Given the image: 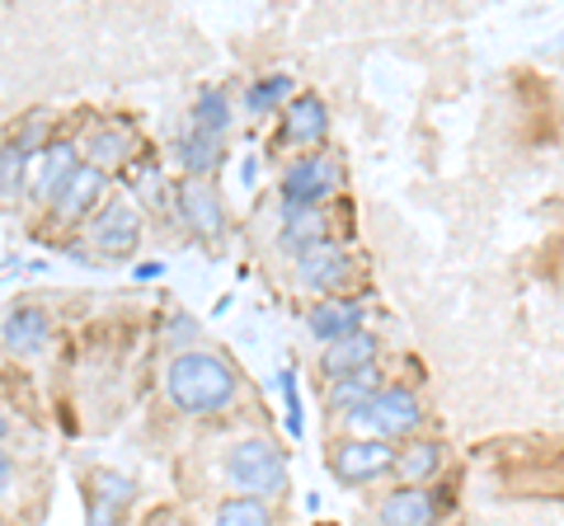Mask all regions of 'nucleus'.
I'll list each match as a JSON object with an SVG mask.
<instances>
[{"mask_svg":"<svg viewBox=\"0 0 564 526\" xmlns=\"http://www.w3.org/2000/svg\"><path fill=\"white\" fill-rule=\"evenodd\" d=\"M109 193V174L95 169V165H80L76 179L66 184V193L57 198V207H52V217H57L62 226H76V221H90L99 212V198Z\"/></svg>","mask_w":564,"mask_h":526,"instance_id":"12","label":"nucleus"},{"mask_svg":"<svg viewBox=\"0 0 564 526\" xmlns=\"http://www.w3.org/2000/svg\"><path fill=\"white\" fill-rule=\"evenodd\" d=\"M306 329L321 348L362 335L367 329V302H358V296H329V302H315L306 310Z\"/></svg>","mask_w":564,"mask_h":526,"instance_id":"9","label":"nucleus"},{"mask_svg":"<svg viewBox=\"0 0 564 526\" xmlns=\"http://www.w3.org/2000/svg\"><path fill=\"white\" fill-rule=\"evenodd\" d=\"M329 240V221H325V207H282L278 217V250H288L292 259L311 250V244Z\"/></svg>","mask_w":564,"mask_h":526,"instance_id":"18","label":"nucleus"},{"mask_svg":"<svg viewBox=\"0 0 564 526\" xmlns=\"http://www.w3.org/2000/svg\"><path fill=\"white\" fill-rule=\"evenodd\" d=\"M377 358H381V343H377L372 329H362V335L321 348V372L329 381H344L352 372H367V366H377Z\"/></svg>","mask_w":564,"mask_h":526,"instance_id":"16","label":"nucleus"},{"mask_svg":"<svg viewBox=\"0 0 564 526\" xmlns=\"http://www.w3.org/2000/svg\"><path fill=\"white\" fill-rule=\"evenodd\" d=\"M339 193V161L325 151L296 155L278 179V202L282 207H325Z\"/></svg>","mask_w":564,"mask_h":526,"instance_id":"3","label":"nucleus"},{"mask_svg":"<svg viewBox=\"0 0 564 526\" xmlns=\"http://www.w3.org/2000/svg\"><path fill=\"white\" fill-rule=\"evenodd\" d=\"M90 498L95 503H109V507H128L132 498H137V484L122 475V470H109V465H99V470H90Z\"/></svg>","mask_w":564,"mask_h":526,"instance_id":"25","label":"nucleus"},{"mask_svg":"<svg viewBox=\"0 0 564 526\" xmlns=\"http://www.w3.org/2000/svg\"><path fill=\"white\" fill-rule=\"evenodd\" d=\"M292 99H296V90H292L288 72H273V76H259L245 85V113H273V109L282 113Z\"/></svg>","mask_w":564,"mask_h":526,"instance_id":"22","label":"nucleus"},{"mask_svg":"<svg viewBox=\"0 0 564 526\" xmlns=\"http://www.w3.org/2000/svg\"><path fill=\"white\" fill-rule=\"evenodd\" d=\"M395 456L400 447L386 442V437H339L329 451V470L339 484H377L381 475H391L395 470Z\"/></svg>","mask_w":564,"mask_h":526,"instance_id":"5","label":"nucleus"},{"mask_svg":"<svg viewBox=\"0 0 564 526\" xmlns=\"http://www.w3.org/2000/svg\"><path fill=\"white\" fill-rule=\"evenodd\" d=\"M85 240H90V250L104 259H132L141 244V207L128 198H109L85 221Z\"/></svg>","mask_w":564,"mask_h":526,"instance_id":"7","label":"nucleus"},{"mask_svg":"<svg viewBox=\"0 0 564 526\" xmlns=\"http://www.w3.org/2000/svg\"><path fill=\"white\" fill-rule=\"evenodd\" d=\"M282 399H288V432L302 437L306 424H302V395H296V372H282Z\"/></svg>","mask_w":564,"mask_h":526,"instance_id":"28","label":"nucleus"},{"mask_svg":"<svg viewBox=\"0 0 564 526\" xmlns=\"http://www.w3.org/2000/svg\"><path fill=\"white\" fill-rule=\"evenodd\" d=\"M0 526H10V522H6V517H0Z\"/></svg>","mask_w":564,"mask_h":526,"instance_id":"34","label":"nucleus"},{"mask_svg":"<svg viewBox=\"0 0 564 526\" xmlns=\"http://www.w3.org/2000/svg\"><path fill=\"white\" fill-rule=\"evenodd\" d=\"M161 273H165V263H137V277H141V283H155Z\"/></svg>","mask_w":564,"mask_h":526,"instance_id":"32","label":"nucleus"},{"mask_svg":"<svg viewBox=\"0 0 564 526\" xmlns=\"http://www.w3.org/2000/svg\"><path fill=\"white\" fill-rule=\"evenodd\" d=\"M443 465H447V447L433 442V437H414V442H404L395 456V480L414 484V489H433V480L443 475Z\"/></svg>","mask_w":564,"mask_h":526,"instance_id":"17","label":"nucleus"},{"mask_svg":"<svg viewBox=\"0 0 564 526\" xmlns=\"http://www.w3.org/2000/svg\"><path fill=\"white\" fill-rule=\"evenodd\" d=\"M6 437H10V414L0 409V442H6Z\"/></svg>","mask_w":564,"mask_h":526,"instance_id":"33","label":"nucleus"},{"mask_svg":"<svg viewBox=\"0 0 564 526\" xmlns=\"http://www.w3.org/2000/svg\"><path fill=\"white\" fill-rule=\"evenodd\" d=\"M128 184H132V193H137V207H151V212H161L165 207V179H161V169L155 165H132L128 169Z\"/></svg>","mask_w":564,"mask_h":526,"instance_id":"26","label":"nucleus"},{"mask_svg":"<svg viewBox=\"0 0 564 526\" xmlns=\"http://www.w3.org/2000/svg\"><path fill=\"white\" fill-rule=\"evenodd\" d=\"M29 165H33V155H29L20 142H6V146H0V202H14V198L24 193Z\"/></svg>","mask_w":564,"mask_h":526,"instance_id":"24","label":"nucleus"},{"mask_svg":"<svg viewBox=\"0 0 564 526\" xmlns=\"http://www.w3.org/2000/svg\"><path fill=\"white\" fill-rule=\"evenodd\" d=\"M10 484H14V456H10L6 447H0V498L10 494Z\"/></svg>","mask_w":564,"mask_h":526,"instance_id":"31","label":"nucleus"},{"mask_svg":"<svg viewBox=\"0 0 564 526\" xmlns=\"http://www.w3.org/2000/svg\"><path fill=\"white\" fill-rule=\"evenodd\" d=\"M429 526H443V522H429Z\"/></svg>","mask_w":564,"mask_h":526,"instance_id":"35","label":"nucleus"},{"mask_svg":"<svg viewBox=\"0 0 564 526\" xmlns=\"http://www.w3.org/2000/svg\"><path fill=\"white\" fill-rule=\"evenodd\" d=\"M292 263H296V287L311 292L315 302H329V296H339L352 283V269H358L352 254L334 235L321 240V244H311V250H302Z\"/></svg>","mask_w":564,"mask_h":526,"instance_id":"6","label":"nucleus"},{"mask_svg":"<svg viewBox=\"0 0 564 526\" xmlns=\"http://www.w3.org/2000/svg\"><path fill=\"white\" fill-rule=\"evenodd\" d=\"M52 343V315L43 306H10L0 320V348L14 358H39Z\"/></svg>","mask_w":564,"mask_h":526,"instance_id":"10","label":"nucleus"},{"mask_svg":"<svg viewBox=\"0 0 564 526\" xmlns=\"http://www.w3.org/2000/svg\"><path fill=\"white\" fill-rule=\"evenodd\" d=\"M212 526H273V513L263 498H245V494H231L217 503L212 513Z\"/></svg>","mask_w":564,"mask_h":526,"instance_id":"23","label":"nucleus"},{"mask_svg":"<svg viewBox=\"0 0 564 526\" xmlns=\"http://www.w3.org/2000/svg\"><path fill=\"white\" fill-rule=\"evenodd\" d=\"M221 475L236 494L269 503L273 494H282V484H288V456H282L273 437H245V442H236L221 456Z\"/></svg>","mask_w":564,"mask_h":526,"instance_id":"2","label":"nucleus"},{"mask_svg":"<svg viewBox=\"0 0 564 526\" xmlns=\"http://www.w3.org/2000/svg\"><path fill=\"white\" fill-rule=\"evenodd\" d=\"M231 122H236V113H231V99H226L221 85H212V90H203V95H198V103H193L188 128H198V132H207V136H217V142H226V132H231Z\"/></svg>","mask_w":564,"mask_h":526,"instance_id":"21","label":"nucleus"},{"mask_svg":"<svg viewBox=\"0 0 564 526\" xmlns=\"http://www.w3.org/2000/svg\"><path fill=\"white\" fill-rule=\"evenodd\" d=\"M118 522H122L118 507H109V503H95V498H90V513H85V526H118Z\"/></svg>","mask_w":564,"mask_h":526,"instance_id":"30","label":"nucleus"},{"mask_svg":"<svg viewBox=\"0 0 564 526\" xmlns=\"http://www.w3.org/2000/svg\"><path fill=\"white\" fill-rule=\"evenodd\" d=\"M203 339V325L193 320L188 310H174L170 320H165V343L170 348H180V353H193V343Z\"/></svg>","mask_w":564,"mask_h":526,"instance_id":"27","label":"nucleus"},{"mask_svg":"<svg viewBox=\"0 0 564 526\" xmlns=\"http://www.w3.org/2000/svg\"><path fill=\"white\" fill-rule=\"evenodd\" d=\"M377 526H429L437 522V494L433 489H414V484H395L391 494L377 498Z\"/></svg>","mask_w":564,"mask_h":526,"instance_id":"11","label":"nucleus"},{"mask_svg":"<svg viewBox=\"0 0 564 526\" xmlns=\"http://www.w3.org/2000/svg\"><path fill=\"white\" fill-rule=\"evenodd\" d=\"M174 212H180L184 231H193L198 240L226 235V207L217 198V188H212V179H184L174 188Z\"/></svg>","mask_w":564,"mask_h":526,"instance_id":"8","label":"nucleus"},{"mask_svg":"<svg viewBox=\"0 0 564 526\" xmlns=\"http://www.w3.org/2000/svg\"><path fill=\"white\" fill-rule=\"evenodd\" d=\"M80 161L104 169V174L132 169L137 165V136L122 132V128H95V132H85V142H80Z\"/></svg>","mask_w":564,"mask_h":526,"instance_id":"15","label":"nucleus"},{"mask_svg":"<svg viewBox=\"0 0 564 526\" xmlns=\"http://www.w3.org/2000/svg\"><path fill=\"white\" fill-rule=\"evenodd\" d=\"M165 395L174 409L184 414H221L240 395V376L212 348H193V353L170 358L165 366Z\"/></svg>","mask_w":564,"mask_h":526,"instance_id":"1","label":"nucleus"},{"mask_svg":"<svg viewBox=\"0 0 564 526\" xmlns=\"http://www.w3.org/2000/svg\"><path fill=\"white\" fill-rule=\"evenodd\" d=\"M329 132V109L321 95H296L288 109H282V132L278 142L288 146H321Z\"/></svg>","mask_w":564,"mask_h":526,"instance_id":"13","label":"nucleus"},{"mask_svg":"<svg viewBox=\"0 0 564 526\" xmlns=\"http://www.w3.org/2000/svg\"><path fill=\"white\" fill-rule=\"evenodd\" d=\"M321 526H334V522H321Z\"/></svg>","mask_w":564,"mask_h":526,"instance_id":"36","label":"nucleus"},{"mask_svg":"<svg viewBox=\"0 0 564 526\" xmlns=\"http://www.w3.org/2000/svg\"><path fill=\"white\" fill-rule=\"evenodd\" d=\"M43 132H47V118H43V113H33V118H29V128H24V136H14V142H20V146L33 155V151H39V142H43Z\"/></svg>","mask_w":564,"mask_h":526,"instance_id":"29","label":"nucleus"},{"mask_svg":"<svg viewBox=\"0 0 564 526\" xmlns=\"http://www.w3.org/2000/svg\"><path fill=\"white\" fill-rule=\"evenodd\" d=\"M372 428L377 437H386V442H414V437H423V424H429V409H423V399L414 385H404V381H386L372 405Z\"/></svg>","mask_w":564,"mask_h":526,"instance_id":"4","label":"nucleus"},{"mask_svg":"<svg viewBox=\"0 0 564 526\" xmlns=\"http://www.w3.org/2000/svg\"><path fill=\"white\" fill-rule=\"evenodd\" d=\"M221 151H226V142H217V136H207L198 128H184L170 146L174 165L184 169V179H212V169L221 165Z\"/></svg>","mask_w":564,"mask_h":526,"instance_id":"19","label":"nucleus"},{"mask_svg":"<svg viewBox=\"0 0 564 526\" xmlns=\"http://www.w3.org/2000/svg\"><path fill=\"white\" fill-rule=\"evenodd\" d=\"M381 366H367V372H352L344 381H329V391H325V405L329 414H352V409H362V405H372L377 391H381Z\"/></svg>","mask_w":564,"mask_h":526,"instance_id":"20","label":"nucleus"},{"mask_svg":"<svg viewBox=\"0 0 564 526\" xmlns=\"http://www.w3.org/2000/svg\"><path fill=\"white\" fill-rule=\"evenodd\" d=\"M80 146L76 142H52L43 146V169H39V179H33V202H47V207H57V198L66 193V184L76 179V169H80Z\"/></svg>","mask_w":564,"mask_h":526,"instance_id":"14","label":"nucleus"}]
</instances>
